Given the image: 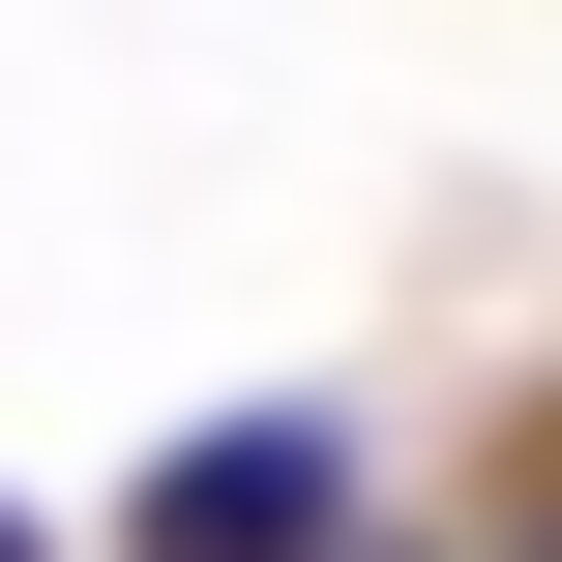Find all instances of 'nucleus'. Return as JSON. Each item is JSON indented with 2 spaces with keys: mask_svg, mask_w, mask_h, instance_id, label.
Masks as SVG:
<instances>
[{
  "mask_svg": "<svg viewBox=\"0 0 562 562\" xmlns=\"http://www.w3.org/2000/svg\"><path fill=\"white\" fill-rule=\"evenodd\" d=\"M119 562H356V415H178Z\"/></svg>",
  "mask_w": 562,
  "mask_h": 562,
  "instance_id": "f257e3e1",
  "label": "nucleus"
},
{
  "mask_svg": "<svg viewBox=\"0 0 562 562\" xmlns=\"http://www.w3.org/2000/svg\"><path fill=\"white\" fill-rule=\"evenodd\" d=\"M0 562H30V533H0Z\"/></svg>",
  "mask_w": 562,
  "mask_h": 562,
  "instance_id": "f03ea898",
  "label": "nucleus"
}]
</instances>
